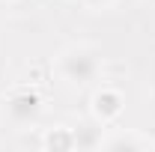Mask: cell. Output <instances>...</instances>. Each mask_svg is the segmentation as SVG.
<instances>
[{"label": "cell", "mask_w": 155, "mask_h": 152, "mask_svg": "<svg viewBox=\"0 0 155 152\" xmlns=\"http://www.w3.org/2000/svg\"><path fill=\"white\" fill-rule=\"evenodd\" d=\"M3 114L12 125H33L42 114V95L36 90H12L3 101Z\"/></svg>", "instance_id": "obj_2"}, {"label": "cell", "mask_w": 155, "mask_h": 152, "mask_svg": "<svg viewBox=\"0 0 155 152\" xmlns=\"http://www.w3.org/2000/svg\"><path fill=\"white\" fill-rule=\"evenodd\" d=\"M87 6H93V9H104V6H110L114 0H84Z\"/></svg>", "instance_id": "obj_6"}, {"label": "cell", "mask_w": 155, "mask_h": 152, "mask_svg": "<svg viewBox=\"0 0 155 152\" xmlns=\"http://www.w3.org/2000/svg\"><path fill=\"white\" fill-rule=\"evenodd\" d=\"M57 69L69 84L87 87V84L98 81V75H101V54L93 45H69L60 54Z\"/></svg>", "instance_id": "obj_1"}, {"label": "cell", "mask_w": 155, "mask_h": 152, "mask_svg": "<svg viewBox=\"0 0 155 152\" xmlns=\"http://www.w3.org/2000/svg\"><path fill=\"white\" fill-rule=\"evenodd\" d=\"M119 114H122V93L110 90V87H101L93 95V116L104 125V122H114Z\"/></svg>", "instance_id": "obj_3"}, {"label": "cell", "mask_w": 155, "mask_h": 152, "mask_svg": "<svg viewBox=\"0 0 155 152\" xmlns=\"http://www.w3.org/2000/svg\"><path fill=\"white\" fill-rule=\"evenodd\" d=\"M42 146H54V149H75L78 143H75V128H66V125H60L57 134L54 131H48L45 134V140H42Z\"/></svg>", "instance_id": "obj_5"}, {"label": "cell", "mask_w": 155, "mask_h": 152, "mask_svg": "<svg viewBox=\"0 0 155 152\" xmlns=\"http://www.w3.org/2000/svg\"><path fill=\"white\" fill-rule=\"evenodd\" d=\"M98 149H155V140L152 137H143V134H134V131H116L110 134L107 140H101Z\"/></svg>", "instance_id": "obj_4"}]
</instances>
